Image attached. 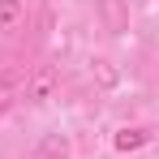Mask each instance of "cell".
<instances>
[{
	"label": "cell",
	"mask_w": 159,
	"mask_h": 159,
	"mask_svg": "<svg viewBox=\"0 0 159 159\" xmlns=\"http://www.w3.org/2000/svg\"><path fill=\"white\" fill-rule=\"evenodd\" d=\"M56 95V69H34V73H26V99L30 103H48Z\"/></svg>",
	"instance_id": "1"
},
{
	"label": "cell",
	"mask_w": 159,
	"mask_h": 159,
	"mask_svg": "<svg viewBox=\"0 0 159 159\" xmlns=\"http://www.w3.org/2000/svg\"><path fill=\"white\" fill-rule=\"evenodd\" d=\"M99 4V17H103V26L112 34H125L129 30V4L125 0H95Z\"/></svg>",
	"instance_id": "2"
},
{
	"label": "cell",
	"mask_w": 159,
	"mask_h": 159,
	"mask_svg": "<svg viewBox=\"0 0 159 159\" xmlns=\"http://www.w3.org/2000/svg\"><path fill=\"white\" fill-rule=\"evenodd\" d=\"M22 90H26V73L22 69H4L0 73V112H9V107L17 103Z\"/></svg>",
	"instance_id": "3"
},
{
	"label": "cell",
	"mask_w": 159,
	"mask_h": 159,
	"mask_svg": "<svg viewBox=\"0 0 159 159\" xmlns=\"http://www.w3.org/2000/svg\"><path fill=\"white\" fill-rule=\"evenodd\" d=\"M30 159H69V138H65V133L39 138V146L30 151Z\"/></svg>",
	"instance_id": "4"
},
{
	"label": "cell",
	"mask_w": 159,
	"mask_h": 159,
	"mask_svg": "<svg viewBox=\"0 0 159 159\" xmlns=\"http://www.w3.org/2000/svg\"><path fill=\"white\" fill-rule=\"evenodd\" d=\"M26 22V4L22 0H0V34H13Z\"/></svg>",
	"instance_id": "5"
},
{
	"label": "cell",
	"mask_w": 159,
	"mask_h": 159,
	"mask_svg": "<svg viewBox=\"0 0 159 159\" xmlns=\"http://www.w3.org/2000/svg\"><path fill=\"white\" fill-rule=\"evenodd\" d=\"M146 142H151V133H146V129H129V125H125V129H116V138H112V146H116L120 155H129V151H142Z\"/></svg>",
	"instance_id": "6"
},
{
	"label": "cell",
	"mask_w": 159,
	"mask_h": 159,
	"mask_svg": "<svg viewBox=\"0 0 159 159\" xmlns=\"http://www.w3.org/2000/svg\"><path fill=\"white\" fill-rule=\"evenodd\" d=\"M95 78L103 82V86H116V82H120V73H116L107 60H95Z\"/></svg>",
	"instance_id": "7"
}]
</instances>
